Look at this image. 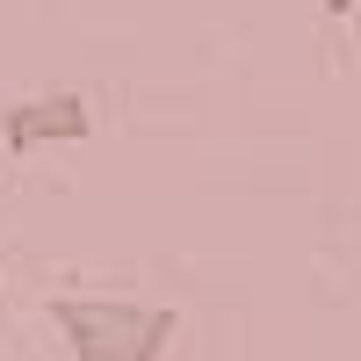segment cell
<instances>
[{
  "mask_svg": "<svg viewBox=\"0 0 361 361\" xmlns=\"http://www.w3.org/2000/svg\"><path fill=\"white\" fill-rule=\"evenodd\" d=\"M51 318L80 361H166L180 333L166 304H130V296H58Z\"/></svg>",
  "mask_w": 361,
  "mask_h": 361,
  "instance_id": "obj_1",
  "label": "cell"
},
{
  "mask_svg": "<svg viewBox=\"0 0 361 361\" xmlns=\"http://www.w3.org/2000/svg\"><path fill=\"white\" fill-rule=\"evenodd\" d=\"M94 137V109L87 94H37V102H15L0 116V145L8 152H37V145H80Z\"/></svg>",
  "mask_w": 361,
  "mask_h": 361,
  "instance_id": "obj_2",
  "label": "cell"
},
{
  "mask_svg": "<svg viewBox=\"0 0 361 361\" xmlns=\"http://www.w3.org/2000/svg\"><path fill=\"white\" fill-rule=\"evenodd\" d=\"M318 8H325V15H340V22H354V8H361V0H318Z\"/></svg>",
  "mask_w": 361,
  "mask_h": 361,
  "instance_id": "obj_3",
  "label": "cell"
},
{
  "mask_svg": "<svg viewBox=\"0 0 361 361\" xmlns=\"http://www.w3.org/2000/svg\"><path fill=\"white\" fill-rule=\"evenodd\" d=\"M354 51H361V8H354Z\"/></svg>",
  "mask_w": 361,
  "mask_h": 361,
  "instance_id": "obj_4",
  "label": "cell"
}]
</instances>
